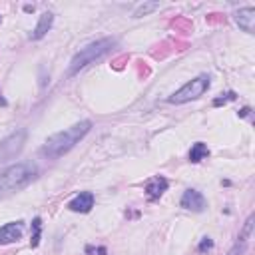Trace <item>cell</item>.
<instances>
[{
  "instance_id": "6da1fadb",
  "label": "cell",
  "mask_w": 255,
  "mask_h": 255,
  "mask_svg": "<svg viewBox=\"0 0 255 255\" xmlns=\"http://www.w3.org/2000/svg\"><path fill=\"white\" fill-rule=\"evenodd\" d=\"M92 129V122L90 120H82L62 131H56L54 135H50L44 145L40 147V155H44L46 159H58L64 153H68L76 143H80L86 133Z\"/></svg>"
},
{
  "instance_id": "7a4b0ae2",
  "label": "cell",
  "mask_w": 255,
  "mask_h": 255,
  "mask_svg": "<svg viewBox=\"0 0 255 255\" xmlns=\"http://www.w3.org/2000/svg\"><path fill=\"white\" fill-rule=\"evenodd\" d=\"M38 177V165L32 161H18L0 171V199L28 187Z\"/></svg>"
},
{
  "instance_id": "3957f363",
  "label": "cell",
  "mask_w": 255,
  "mask_h": 255,
  "mask_svg": "<svg viewBox=\"0 0 255 255\" xmlns=\"http://www.w3.org/2000/svg\"><path fill=\"white\" fill-rule=\"evenodd\" d=\"M116 44H118L116 38H102V40H96V42L84 46V48H82L80 52H76L74 58L70 60V66H68L66 76L72 78V76H76L80 70H84L86 66H90V64H94V62L102 60L106 54L112 52V48H114Z\"/></svg>"
},
{
  "instance_id": "277c9868",
  "label": "cell",
  "mask_w": 255,
  "mask_h": 255,
  "mask_svg": "<svg viewBox=\"0 0 255 255\" xmlns=\"http://www.w3.org/2000/svg\"><path fill=\"white\" fill-rule=\"evenodd\" d=\"M209 76L207 74H199L197 78L189 80L187 84H183L177 92H173L167 102L169 104H185V102H191V100H197L199 96H203L207 90H209Z\"/></svg>"
},
{
  "instance_id": "5b68a950",
  "label": "cell",
  "mask_w": 255,
  "mask_h": 255,
  "mask_svg": "<svg viewBox=\"0 0 255 255\" xmlns=\"http://www.w3.org/2000/svg\"><path fill=\"white\" fill-rule=\"evenodd\" d=\"M26 135L28 131L24 128L12 131L10 135H6L2 141H0V163H6L10 159H14L22 149H24V143H26Z\"/></svg>"
},
{
  "instance_id": "8992f818",
  "label": "cell",
  "mask_w": 255,
  "mask_h": 255,
  "mask_svg": "<svg viewBox=\"0 0 255 255\" xmlns=\"http://www.w3.org/2000/svg\"><path fill=\"white\" fill-rule=\"evenodd\" d=\"M179 205H181L183 209L201 213V211H205L207 201H205V197H203L201 191H197V189H185L183 195H181V199H179Z\"/></svg>"
},
{
  "instance_id": "52a82bcc",
  "label": "cell",
  "mask_w": 255,
  "mask_h": 255,
  "mask_svg": "<svg viewBox=\"0 0 255 255\" xmlns=\"http://www.w3.org/2000/svg\"><path fill=\"white\" fill-rule=\"evenodd\" d=\"M167 179L163 177V175H153V177H149L147 181H145V185H143V191H145V195H147V201H155V199H159L161 195H163V191L167 189Z\"/></svg>"
},
{
  "instance_id": "ba28073f",
  "label": "cell",
  "mask_w": 255,
  "mask_h": 255,
  "mask_svg": "<svg viewBox=\"0 0 255 255\" xmlns=\"http://www.w3.org/2000/svg\"><path fill=\"white\" fill-rule=\"evenodd\" d=\"M24 233V221H10L0 227V245L16 243Z\"/></svg>"
},
{
  "instance_id": "9c48e42d",
  "label": "cell",
  "mask_w": 255,
  "mask_h": 255,
  "mask_svg": "<svg viewBox=\"0 0 255 255\" xmlns=\"http://www.w3.org/2000/svg\"><path fill=\"white\" fill-rule=\"evenodd\" d=\"M235 22L243 32L253 34L255 32V8L253 6H245L239 12H235Z\"/></svg>"
},
{
  "instance_id": "30bf717a",
  "label": "cell",
  "mask_w": 255,
  "mask_h": 255,
  "mask_svg": "<svg viewBox=\"0 0 255 255\" xmlns=\"http://www.w3.org/2000/svg\"><path fill=\"white\" fill-rule=\"evenodd\" d=\"M92 207H94V193L92 191H80L68 203V209L74 211V213H88Z\"/></svg>"
},
{
  "instance_id": "8fae6325",
  "label": "cell",
  "mask_w": 255,
  "mask_h": 255,
  "mask_svg": "<svg viewBox=\"0 0 255 255\" xmlns=\"http://www.w3.org/2000/svg\"><path fill=\"white\" fill-rule=\"evenodd\" d=\"M52 22H54V14H52V12H44V14L40 16L36 28H34L32 34H30V40H40V38H44V36L48 34V30L52 28Z\"/></svg>"
},
{
  "instance_id": "7c38bea8",
  "label": "cell",
  "mask_w": 255,
  "mask_h": 255,
  "mask_svg": "<svg viewBox=\"0 0 255 255\" xmlns=\"http://www.w3.org/2000/svg\"><path fill=\"white\" fill-rule=\"evenodd\" d=\"M209 155V147L203 143V141H195L189 149V161L191 163H199L201 159H205Z\"/></svg>"
},
{
  "instance_id": "4fadbf2b",
  "label": "cell",
  "mask_w": 255,
  "mask_h": 255,
  "mask_svg": "<svg viewBox=\"0 0 255 255\" xmlns=\"http://www.w3.org/2000/svg\"><path fill=\"white\" fill-rule=\"evenodd\" d=\"M40 237H42V217H34L32 219V237H30L32 249H36L40 245Z\"/></svg>"
},
{
  "instance_id": "5bb4252c",
  "label": "cell",
  "mask_w": 255,
  "mask_h": 255,
  "mask_svg": "<svg viewBox=\"0 0 255 255\" xmlns=\"http://www.w3.org/2000/svg\"><path fill=\"white\" fill-rule=\"evenodd\" d=\"M159 8V2H145V4H139L135 10H133V18H141V16H145V14H149V12H153V10H157Z\"/></svg>"
},
{
  "instance_id": "9a60e30c",
  "label": "cell",
  "mask_w": 255,
  "mask_h": 255,
  "mask_svg": "<svg viewBox=\"0 0 255 255\" xmlns=\"http://www.w3.org/2000/svg\"><path fill=\"white\" fill-rule=\"evenodd\" d=\"M253 221H255V217H253V213H251V215L247 217V221H245V225H243V229H241V233H239L237 239L247 241V239L251 237V233H253Z\"/></svg>"
},
{
  "instance_id": "2e32d148",
  "label": "cell",
  "mask_w": 255,
  "mask_h": 255,
  "mask_svg": "<svg viewBox=\"0 0 255 255\" xmlns=\"http://www.w3.org/2000/svg\"><path fill=\"white\" fill-rule=\"evenodd\" d=\"M235 98H237V94H235V92H225V94H221V96H217V98L213 100V106H215V108L225 106L227 102H233Z\"/></svg>"
},
{
  "instance_id": "e0dca14e",
  "label": "cell",
  "mask_w": 255,
  "mask_h": 255,
  "mask_svg": "<svg viewBox=\"0 0 255 255\" xmlns=\"http://www.w3.org/2000/svg\"><path fill=\"white\" fill-rule=\"evenodd\" d=\"M245 249H247V241L237 239V241L233 243V247L227 251V255H245Z\"/></svg>"
},
{
  "instance_id": "ac0fdd59",
  "label": "cell",
  "mask_w": 255,
  "mask_h": 255,
  "mask_svg": "<svg viewBox=\"0 0 255 255\" xmlns=\"http://www.w3.org/2000/svg\"><path fill=\"white\" fill-rule=\"evenodd\" d=\"M213 249V239H209V237H203L201 241H199V245H197V251L199 253H207V251H211Z\"/></svg>"
},
{
  "instance_id": "d6986e66",
  "label": "cell",
  "mask_w": 255,
  "mask_h": 255,
  "mask_svg": "<svg viewBox=\"0 0 255 255\" xmlns=\"http://www.w3.org/2000/svg\"><path fill=\"white\" fill-rule=\"evenodd\" d=\"M86 253L88 255H108V249L106 247H92V245H88Z\"/></svg>"
},
{
  "instance_id": "ffe728a7",
  "label": "cell",
  "mask_w": 255,
  "mask_h": 255,
  "mask_svg": "<svg viewBox=\"0 0 255 255\" xmlns=\"http://www.w3.org/2000/svg\"><path fill=\"white\" fill-rule=\"evenodd\" d=\"M239 118H247V116H251V108L249 106H245L243 110H239V114H237Z\"/></svg>"
}]
</instances>
